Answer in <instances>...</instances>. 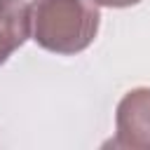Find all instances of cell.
Wrapping results in <instances>:
<instances>
[{"mask_svg":"<svg viewBox=\"0 0 150 150\" xmlns=\"http://www.w3.org/2000/svg\"><path fill=\"white\" fill-rule=\"evenodd\" d=\"M101 14L91 0H33L30 38L45 52L73 56L84 52L98 33Z\"/></svg>","mask_w":150,"mask_h":150,"instance_id":"obj_1","label":"cell"},{"mask_svg":"<svg viewBox=\"0 0 150 150\" xmlns=\"http://www.w3.org/2000/svg\"><path fill=\"white\" fill-rule=\"evenodd\" d=\"M112 148L150 150V87L129 89L120 98Z\"/></svg>","mask_w":150,"mask_h":150,"instance_id":"obj_2","label":"cell"},{"mask_svg":"<svg viewBox=\"0 0 150 150\" xmlns=\"http://www.w3.org/2000/svg\"><path fill=\"white\" fill-rule=\"evenodd\" d=\"M30 38V5L26 0H0V66Z\"/></svg>","mask_w":150,"mask_h":150,"instance_id":"obj_3","label":"cell"},{"mask_svg":"<svg viewBox=\"0 0 150 150\" xmlns=\"http://www.w3.org/2000/svg\"><path fill=\"white\" fill-rule=\"evenodd\" d=\"M98 7H112V9H122V7H134L141 0H91Z\"/></svg>","mask_w":150,"mask_h":150,"instance_id":"obj_4","label":"cell"}]
</instances>
